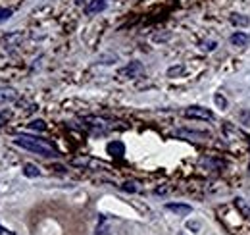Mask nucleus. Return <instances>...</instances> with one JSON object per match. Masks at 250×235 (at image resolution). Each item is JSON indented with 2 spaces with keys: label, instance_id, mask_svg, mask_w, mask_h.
Here are the masks:
<instances>
[{
  "label": "nucleus",
  "instance_id": "1",
  "mask_svg": "<svg viewBox=\"0 0 250 235\" xmlns=\"http://www.w3.org/2000/svg\"><path fill=\"white\" fill-rule=\"evenodd\" d=\"M14 145L16 147H21L25 150H31L37 152L41 156H58V148L54 147L52 143H48L46 139H41V137H31V135H18L14 139Z\"/></svg>",
  "mask_w": 250,
  "mask_h": 235
},
{
  "label": "nucleus",
  "instance_id": "2",
  "mask_svg": "<svg viewBox=\"0 0 250 235\" xmlns=\"http://www.w3.org/2000/svg\"><path fill=\"white\" fill-rule=\"evenodd\" d=\"M185 116L190 119H204V121H212L216 118L210 108H204V106H190L185 110Z\"/></svg>",
  "mask_w": 250,
  "mask_h": 235
},
{
  "label": "nucleus",
  "instance_id": "3",
  "mask_svg": "<svg viewBox=\"0 0 250 235\" xmlns=\"http://www.w3.org/2000/svg\"><path fill=\"white\" fill-rule=\"evenodd\" d=\"M106 6H108V0H89V2H87V6H85V14L94 16V14L102 12Z\"/></svg>",
  "mask_w": 250,
  "mask_h": 235
},
{
  "label": "nucleus",
  "instance_id": "4",
  "mask_svg": "<svg viewBox=\"0 0 250 235\" xmlns=\"http://www.w3.org/2000/svg\"><path fill=\"white\" fill-rule=\"evenodd\" d=\"M166 210L175 212V214H179V216H187V214L192 212V208L188 205H177V203H167V205H166Z\"/></svg>",
  "mask_w": 250,
  "mask_h": 235
},
{
  "label": "nucleus",
  "instance_id": "5",
  "mask_svg": "<svg viewBox=\"0 0 250 235\" xmlns=\"http://www.w3.org/2000/svg\"><path fill=\"white\" fill-rule=\"evenodd\" d=\"M231 43H233L235 47H249L250 37L247 33H243V31H237V33L231 35Z\"/></svg>",
  "mask_w": 250,
  "mask_h": 235
},
{
  "label": "nucleus",
  "instance_id": "6",
  "mask_svg": "<svg viewBox=\"0 0 250 235\" xmlns=\"http://www.w3.org/2000/svg\"><path fill=\"white\" fill-rule=\"evenodd\" d=\"M16 98H18V94L14 89H0V102H10Z\"/></svg>",
  "mask_w": 250,
  "mask_h": 235
},
{
  "label": "nucleus",
  "instance_id": "7",
  "mask_svg": "<svg viewBox=\"0 0 250 235\" xmlns=\"http://www.w3.org/2000/svg\"><path fill=\"white\" fill-rule=\"evenodd\" d=\"M141 71H143V66H141L139 62H133V64H129L125 70H122L124 75H135V73H141Z\"/></svg>",
  "mask_w": 250,
  "mask_h": 235
},
{
  "label": "nucleus",
  "instance_id": "8",
  "mask_svg": "<svg viewBox=\"0 0 250 235\" xmlns=\"http://www.w3.org/2000/svg\"><path fill=\"white\" fill-rule=\"evenodd\" d=\"M23 174H25L27 177H39V176H41V170H39L35 164H25Z\"/></svg>",
  "mask_w": 250,
  "mask_h": 235
},
{
  "label": "nucleus",
  "instance_id": "9",
  "mask_svg": "<svg viewBox=\"0 0 250 235\" xmlns=\"http://www.w3.org/2000/svg\"><path fill=\"white\" fill-rule=\"evenodd\" d=\"M231 22H233L235 25H243V27H247L250 24V20L247 16H239V14H233V16H231Z\"/></svg>",
  "mask_w": 250,
  "mask_h": 235
},
{
  "label": "nucleus",
  "instance_id": "10",
  "mask_svg": "<svg viewBox=\"0 0 250 235\" xmlns=\"http://www.w3.org/2000/svg\"><path fill=\"white\" fill-rule=\"evenodd\" d=\"M235 205H237V208H239V210H241V212H243V214L250 220V206L245 205V201H243V199H237V201H235Z\"/></svg>",
  "mask_w": 250,
  "mask_h": 235
},
{
  "label": "nucleus",
  "instance_id": "11",
  "mask_svg": "<svg viewBox=\"0 0 250 235\" xmlns=\"http://www.w3.org/2000/svg\"><path fill=\"white\" fill-rule=\"evenodd\" d=\"M29 127L35 129V131H44V129H46V123H44L42 119H33L31 123H29Z\"/></svg>",
  "mask_w": 250,
  "mask_h": 235
},
{
  "label": "nucleus",
  "instance_id": "12",
  "mask_svg": "<svg viewBox=\"0 0 250 235\" xmlns=\"http://www.w3.org/2000/svg\"><path fill=\"white\" fill-rule=\"evenodd\" d=\"M216 104H218L219 108H223V110H225V108H227V98H223V96H221V94H216Z\"/></svg>",
  "mask_w": 250,
  "mask_h": 235
},
{
  "label": "nucleus",
  "instance_id": "13",
  "mask_svg": "<svg viewBox=\"0 0 250 235\" xmlns=\"http://www.w3.org/2000/svg\"><path fill=\"white\" fill-rule=\"evenodd\" d=\"M10 16H12V10H4V8H0V22L8 20Z\"/></svg>",
  "mask_w": 250,
  "mask_h": 235
},
{
  "label": "nucleus",
  "instance_id": "14",
  "mask_svg": "<svg viewBox=\"0 0 250 235\" xmlns=\"http://www.w3.org/2000/svg\"><path fill=\"white\" fill-rule=\"evenodd\" d=\"M239 116H241V119H243L247 125H250V110H245V112H241Z\"/></svg>",
  "mask_w": 250,
  "mask_h": 235
},
{
  "label": "nucleus",
  "instance_id": "15",
  "mask_svg": "<svg viewBox=\"0 0 250 235\" xmlns=\"http://www.w3.org/2000/svg\"><path fill=\"white\" fill-rule=\"evenodd\" d=\"M216 47H218V45H216V41H210V43H204V47H202V48H204V50H216Z\"/></svg>",
  "mask_w": 250,
  "mask_h": 235
},
{
  "label": "nucleus",
  "instance_id": "16",
  "mask_svg": "<svg viewBox=\"0 0 250 235\" xmlns=\"http://www.w3.org/2000/svg\"><path fill=\"white\" fill-rule=\"evenodd\" d=\"M135 185H137V183H124V187H122V189H124V191H137V187H135Z\"/></svg>",
  "mask_w": 250,
  "mask_h": 235
},
{
  "label": "nucleus",
  "instance_id": "17",
  "mask_svg": "<svg viewBox=\"0 0 250 235\" xmlns=\"http://www.w3.org/2000/svg\"><path fill=\"white\" fill-rule=\"evenodd\" d=\"M0 235H16L14 232H10L8 228H2V224H0Z\"/></svg>",
  "mask_w": 250,
  "mask_h": 235
},
{
  "label": "nucleus",
  "instance_id": "18",
  "mask_svg": "<svg viewBox=\"0 0 250 235\" xmlns=\"http://www.w3.org/2000/svg\"><path fill=\"white\" fill-rule=\"evenodd\" d=\"M6 119H8V112H2V114H0V127L4 125V121H6Z\"/></svg>",
  "mask_w": 250,
  "mask_h": 235
},
{
  "label": "nucleus",
  "instance_id": "19",
  "mask_svg": "<svg viewBox=\"0 0 250 235\" xmlns=\"http://www.w3.org/2000/svg\"><path fill=\"white\" fill-rule=\"evenodd\" d=\"M77 2H79V4H83V2H85V0H77Z\"/></svg>",
  "mask_w": 250,
  "mask_h": 235
}]
</instances>
